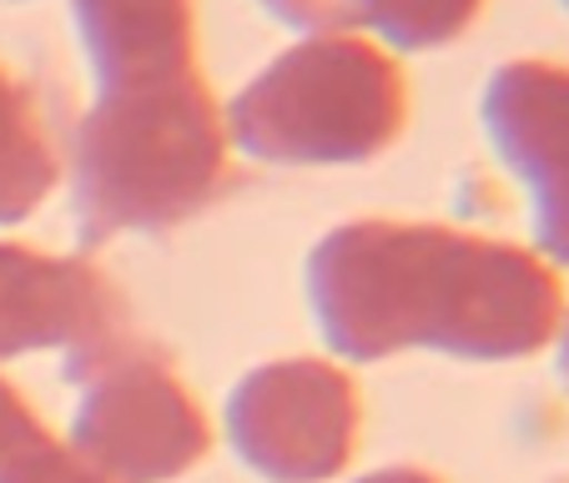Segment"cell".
Returning <instances> with one entry per match:
<instances>
[{
  "label": "cell",
  "mask_w": 569,
  "mask_h": 483,
  "mask_svg": "<svg viewBox=\"0 0 569 483\" xmlns=\"http://www.w3.org/2000/svg\"><path fill=\"white\" fill-rule=\"evenodd\" d=\"M56 182H61V157L36 111V97L0 66V227L36 217Z\"/></svg>",
  "instance_id": "obj_9"
},
{
  "label": "cell",
  "mask_w": 569,
  "mask_h": 483,
  "mask_svg": "<svg viewBox=\"0 0 569 483\" xmlns=\"http://www.w3.org/2000/svg\"><path fill=\"white\" fill-rule=\"evenodd\" d=\"M127 328V298L87 258L0 242V363L21 353H81Z\"/></svg>",
  "instance_id": "obj_7"
},
{
  "label": "cell",
  "mask_w": 569,
  "mask_h": 483,
  "mask_svg": "<svg viewBox=\"0 0 569 483\" xmlns=\"http://www.w3.org/2000/svg\"><path fill=\"white\" fill-rule=\"evenodd\" d=\"M66 378L81 388L71 453L117 483H172L212 449L207 413L177 378L172 358L141 338H101L66 353Z\"/></svg>",
  "instance_id": "obj_4"
},
{
  "label": "cell",
  "mask_w": 569,
  "mask_h": 483,
  "mask_svg": "<svg viewBox=\"0 0 569 483\" xmlns=\"http://www.w3.org/2000/svg\"><path fill=\"white\" fill-rule=\"evenodd\" d=\"M56 449H61V443H56L51 429L31 413L21 388H11L0 378V483H26Z\"/></svg>",
  "instance_id": "obj_11"
},
{
  "label": "cell",
  "mask_w": 569,
  "mask_h": 483,
  "mask_svg": "<svg viewBox=\"0 0 569 483\" xmlns=\"http://www.w3.org/2000/svg\"><path fill=\"white\" fill-rule=\"evenodd\" d=\"M358 483H443V479H439V473H429V469L393 463V469H378V473H368V479H358Z\"/></svg>",
  "instance_id": "obj_14"
},
{
  "label": "cell",
  "mask_w": 569,
  "mask_h": 483,
  "mask_svg": "<svg viewBox=\"0 0 569 483\" xmlns=\"http://www.w3.org/2000/svg\"><path fill=\"white\" fill-rule=\"evenodd\" d=\"M479 121L505 172L529 192L539 258L569 268V66L505 61L483 81Z\"/></svg>",
  "instance_id": "obj_6"
},
{
  "label": "cell",
  "mask_w": 569,
  "mask_h": 483,
  "mask_svg": "<svg viewBox=\"0 0 569 483\" xmlns=\"http://www.w3.org/2000/svg\"><path fill=\"white\" fill-rule=\"evenodd\" d=\"M222 121L232 151L268 167H363L409 131V76L368 36H302Z\"/></svg>",
  "instance_id": "obj_3"
},
{
  "label": "cell",
  "mask_w": 569,
  "mask_h": 483,
  "mask_svg": "<svg viewBox=\"0 0 569 483\" xmlns=\"http://www.w3.org/2000/svg\"><path fill=\"white\" fill-rule=\"evenodd\" d=\"M489 0H368L363 31L393 51H439L473 31Z\"/></svg>",
  "instance_id": "obj_10"
},
{
  "label": "cell",
  "mask_w": 569,
  "mask_h": 483,
  "mask_svg": "<svg viewBox=\"0 0 569 483\" xmlns=\"http://www.w3.org/2000/svg\"><path fill=\"white\" fill-rule=\"evenodd\" d=\"M258 11L298 36H358L368 0H258Z\"/></svg>",
  "instance_id": "obj_12"
},
{
  "label": "cell",
  "mask_w": 569,
  "mask_h": 483,
  "mask_svg": "<svg viewBox=\"0 0 569 483\" xmlns=\"http://www.w3.org/2000/svg\"><path fill=\"white\" fill-rule=\"evenodd\" d=\"M559 6H565V11H569V0H559Z\"/></svg>",
  "instance_id": "obj_16"
},
{
  "label": "cell",
  "mask_w": 569,
  "mask_h": 483,
  "mask_svg": "<svg viewBox=\"0 0 569 483\" xmlns=\"http://www.w3.org/2000/svg\"><path fill=\"white\" fill-rule=\"evenodd\" d=\"M26 483H117V479H107L101 469H91L81 453H71V449H56L51 459L41 463V469L31 473Z\"/></svg>",
  "instance_id": "obj_13"
},
{
  "label": "cell",
  "mask_w": 569,
  "mask_h": 483,
  "mask_svg": "<svg viewBox=\"0 0 569 483\" xmlns=\"http://www.w3.org/2000/svg\"><path fill=\"white\" fill-rule=\"evenodd\" d=\"M559 383L569 388V312H565V322H559Z\"/></svg>",
  "instance_id": "obj_15"
},
{
  "label": "cell",
  "mask_w": 569,
  "mask_h": 483,
  "mask_svg": "<svg viewBox=\"0 0 569 483\" xmlns=\"http://www.w3.org/2000/svg\"><path fill=\"white\" fill-rule=\"evenodd\" d=\"M232 141L202 71L97 91L71 137L81 242L167 232L232 192Z\"/></svg>",
  "instance_id": "obj_2"
},
{
  "label": "cell",
  "mask_w": 569,
  "mask_h": 483,
  "mask_svg": "<svg viewBox=\"0 0 569 483\" xmlns=\"http://www.w3.org/2000/svg\"><path fill=\"white\" fill-rule=\"evenodd\" d=\"M308 302L322 343L353 363H383L409 348L515 363L555 343L565 282L555 262L443 222L358 217L308 258Z\"/></svg>",
  "instance_id": "obj_1"
},
{
  "label": "cell",
  "mask_w": 569,
  "mask_h": 483,
  "mask_svg": "<svg viewBox=\"0 0 569 483\" xmlns=\"http://www.w3.org/2000/svg\"><path fill=\"white\" fill-rule=\"evenodd\" d=\"M71 26L97 91L202 71L192 0H71Z\"/></svg>",
  "instance_id": "obj_8"
},
{
  "label": "cell",
  "mask_w": 569,
  "mask_h": 483,
  "mask_svg": "<svg viewBox=\"0 0 569 483\" xmlns=\"http://www.w3.org/2000/svg\"><path fill=\"white\" fill-rule=\"evenodd\" d=\"M363 403L328 358H278L252 368L227 398V439L268 483H328L353 463Z\"/></svg>",
  "instance_id": "obj_5"
}]
</instances>
